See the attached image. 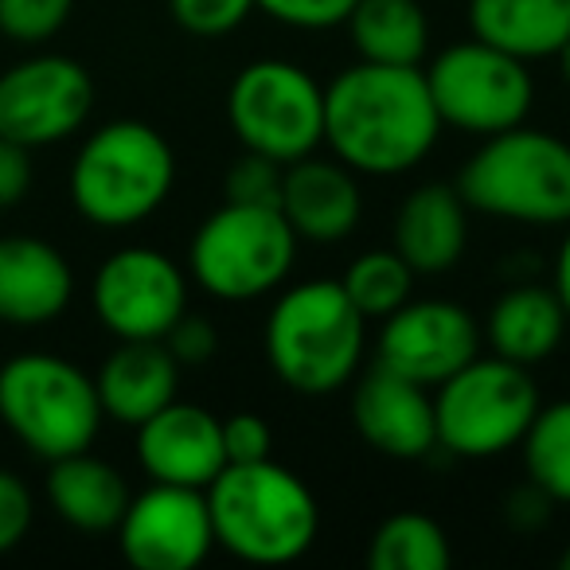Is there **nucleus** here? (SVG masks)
<instances>
[{"label": "nucleus", "instance_id": "obj_1", "mask_svg": "<svg viewBox=\"0 0 570 570\" xmlns=\"http://www.w3.org/2000/svg\"><path fill=\"white\" fill-rule=\"evenodd\" d=\"M442 118L419 67L356 59L325 87L328 157L356 176H406L434 153Z\"/></svg>", "mask_w": 570, "mask_h": 570}, {"label": "nucleus", "instance_id": "obj_2", "mask_svg": "<svg viewBox=\"0 0 570 570\" xmlns=\"http://www.w3.org/2000/svg\"><path fill=\"white\" fill-rule=\"evenodd\" d=\"M266 364L294 395H336L367 356V317L348 302L341 282L309 277L274 297L262 328Z\"/></svg>", "mask_w": 570, "mask_h": 570}, {"label": "nucleus", "instance_id": "obj_3", "mask_svg": "<svg viewBox=\"0 0 570 570\" xmlns=\"http://www.w3.org/2000/svg\"><path fill=\"white\" fill-rule=\"evenodd\" d=\"M204 497L215 547L254 567L297 562L321 535V504L313 489L274 458L223 465Z\"/></svg>", "mask_w": 570, "mask_h": 570}, {"label": "nucleus", "instance_id": "obj_4", "mask_svg": "<svg viewBox=\"0 0 570 570\" xmlns=\"http://www.w3.org/2000/svg\"><path fill=\"white\" fill-rule=\"evenodd\" d=\"M176 188V153L160 129L137 118L98 126L67 176L71 204L90 227L129 230L153 219Z\"/></svg>", "mask_w": 570, "mask_h": 570}, {"label": "nucleus", "instance_id": "obj_5", "mask_svg": "<svg viewBox=\"0 0 570 570\" xmlns=\"http://www.w3.org/2000/svg\"><path fill=\"white\" fill-rule=\"evenodd\" d=\"M458 191L469 212L523 227H567L570 223V141L531 126L481 137V149L465 160Z\"/></svg>", "mask_w": 570, "mask_h": 570}, {"label": "nucleus", "instance_id": "obj_6", "mask_svg": "<svg viewBox=\"0 0 570 570\" xmlns=\"http://www.w3.org/2000/svg\"><path fill=\"white\" fill-rule=\"evenodd\" d=\"M95 375L56 352H20L0 364V426L32 458L82 453L102 434Z\"/></svg>", "mask_w": 570, "mask_h": 570}, {"label": "nucleus", "instance_id": "obj_7", "mask_svg": "<svg viewBox=\"0 0 570 570\" xmlns=\"http://www.w3.org/2000/svg\"><path fill=\"white\" fill-rule=\"evenodd\" d=\"M294 227L274 204H230L223 199L196 227L188 243V277L207 297L246 305L277 294L297 262Z\"/></svg>", "mask_w": 570, "mask_h": 570}, {"label": "nucleus", "instance_id": "obj_8", "mask_svg": "<svg viewBox=\"0 0 570 570\" xmlns=\"http://www.w3.org/2000/svg\"><path fill=\"white\" fill-rule=\"evenodd\" d=\"M543 406L531 367L504 356H473L434 387L438 445L453 458L489 461L515 450Z\"/></svg>", "mask_w": 570, "mask_h": 570}, {"label": "nucleus", "instance_id": "obj_9", "mask_svg": "<svg viewBox=\"0 0 570 570\" xmlns=\"http://www.w3.org/2000/svg\"><path fill=\"white\" fill-rule=\"evenodd\" d=\"M227 121L238 145L294 165L325 145V87L289 59H254L227 90Z\"/></svg>", "mask_w": 570, "mask_h": 570}, {"label": "nucleus", "instance_id": "obj_10", "mask_svg": "<svg viewBox=\"0 0 570 570\" xmlns=\"http://www.w3.org/2000/svg\"><path fill=\"white\" fill-rule=\"evenodd\" d=\"M422 75L442 126L469 137H492L523 126L535 102L528 63L473 36L438 51Z\"/></svg>", "mask_w": 570, "mask_h": 570}, {"label": "nucleus", "instance_id": "obj_11", "mask_svg": "<svg viewBox=\"0 0 570 570\" xmlns=\"http://www.w3.org/2000/svg\"><path fill=\"white\" fill-rule=\"evenodd\" d=\"M90 309L114 341H165L188 313V274L157 246H118L95 269Z\"/></svg>", "mask_w": 570, "mask_h": 570}, {"label": "nucleus", "instance_id": "obj_12", "mask_svg": "<svg viewBox=\"0 0 570 570\" xmlns=\"http://www.w3.org/2000/svg\"><path fill=\"white\" fill-rule=\"evenodd\" d=\"M95 114V79L71 56L40 51L0 71V137L48 149L71 141Z\"/></svg>", "mask_w": 570, "mask_h": 570}, {"label": "nucleus", "instance_id": "obj_13", "mask_svg": "<svg viewBox=\"0 0 570 570\" xmlns=\"http://www.w3.org/2000/svg\"><path fill=\"white\" fill-rule=\"evenodd\" d=\"M473 356H481V325L465 305L445 297H411L383 317L375 336V364L430 391Z\"/></svg>", "mask_w": 570, "mask_h": 570}, {"label": "nucleus", "instance_id": "obj_14", "mask_svg": "<svg viewBox=\"0 0 570 570\" xmlns=\"http://www.w3.org/2000/svg\"><path fill=\"white\" fill-rule=\"evenodd\" d=\"M121 559L137 570H191L215 551L204 489L157 484L129 497L118 520Z\"/></svg>", "mask_w": 570, "mask_h": 570}, {"label": "nucleus", "instance_id": "obj_15", "mask_svg": "<svg viewBox=\"0 0 570 570\" xmlns=\"http://www.w3.org/2000/svg\"><path fill=\"white\" fill-rule=\"evenodd\" d=\"M137 465L157 484L207 489L227 465L223 419L207 406L173 399L137 426Z\"/></svg>", "mask_w": 570, "mask_h": 570}, {"label": "nucleus", "instance_id": "obj_16", "mask_svg": "<svg viewBox=\"0 0 570 570\" xmlns=\"http://www.w3.org/2000/svg\"><path fill=\"white\" fill-rule=\"evenodd\" d=\"M352 426L391 461H422L438 450L434 391L375 364L352 391Z\"/></svg>", "mask_w": 570, "mask_h": 570}, {"label": "nucleus", "instance_id": "obj_17", "mask_svg": "<svg viewBox=\"0 0 570 570\" xmlns=\"http://www.w3.org/2000/svg\"><path fill=\"white\" fill-rule=\"evenodd\" d=\"M75 269L40 235H0V325L48 328L71 309Z\"/></svg>", "mask_w": 570, "mask_h": 570}, {"label": "nucleus", "instance_id": "obj_18", "mask_svg": "<svg viewBox=\"0 0 570 570\" xmlns=\"http://www.w3.org/2000/svg\"><path fill=\"white\" fill-rule=\"evenodd\" d=\"M277 212L297 238L317 246L344 243L364 219V188L360 176L336 157H309L285 165Z\"/></svg>", "mask_w": 570, "mask_h": 570}, {"label": "nucleus", "instance_id": "obj_19", "mask_svg": "<svg viewBox=\"0 0 570 570\" xmlns=\"http://www.w3.org/2000/svg\"><path fill=\"white\" fill-rule=\"evenodd\" d=\"M391 246L419 277H438L465 258L469 204L450 184H419L399 204Z\"/></svg>", "mask_w": 570, "mask_h": 570}, {"label": "nucleus", "instance_id": "obj_20", "mask_svg": "<svg viewBox=\"0 0 570 570\" xmlns=\"http://www.w3.org/2000/svg\"><path fill=\"white\" fill-rule=\"evenodd\" d=\"M95 387L106 419L137 430L176 399L180 364L165 341H118L95 372Z\"/></svg>", "mask_w": 570, "mask_h": 570}, {"label": "nucleus", "instance_id": "obj_21", "mask_svg": "<svg viewBox=\"0 0 570 570\" xmlns=\"http://www.w3.org/2000/svg\"><path fill=\"white\" fill-rule=\"evenodd\" d=\"M567 328L570 317L551 285L512 282L484 317V344L492 356L535 367L562 348Z\"/></svg>", "mask_w": 570, "mask_h": 570}, {"label": "nucleus", "instance_id": "obj_22", "mask_svg": "<svg viewBox=\"0 0 570 570\" xmlns=\"http://www.w3.org/2000/svg\"><path fill=\"white\" fill-rule=\"evenodd\" d=\"M48 508L75 531H87V535H102L114 531L118 520L126 515L129 504V484L121 476L118 465L95 458L90 450L67 453L59 461H48Z\"/></svg>", "mask_w": 570, "mask_h": 570}, {"label": "nucleus", "instance_id": "obj_23", "mask_svg": "<svg viewBox=\"0 0 570 570\" xmlns=\"http://www.w3.org/2000/svg\"><path fill=\"white\" fill-rule=\"evenodd\" d=\"M473 40H484L523 63L554 59L570 40V0H469Z\"/></svg>", "mask_w": 570, "mask_h": 570}, {"label": "nucleus", "instance_id": "obj_24", "mask_svg": "<svg viewBox=\"0 0 570 570\" xmlns=\"http://www.w3.org/2000/svg\"><path fill=\"white\" fill-rule=\"evenodd\" d=\"M344 28L364 63L422 67L430 56V17L422 0H356Z\"/></svg>", "mask_w": 570, "mask_h": 570}, {"label": "nucleus", "instance_id": "obj_25", "mask_svg": "<svg viewBox=\"0 0 570 570\" xmlns=\"http://www.w3.org/2000/svg\"><path fill=\"white\" fill-rule=\"evenodd\" d=\"M453 551L442 523L426 512H395L375 528L367 543L372 570H442L450 567Z\"/></svg>", "mask_w": 570, "mask_h": 570}, {"label": "nucleus", "instance_id": "obj_26", "mask_svg": "<svg viewBox=\"0 0 570 570\" xmlns=\"http://www.w3.org/2000/svg\"><path fill=\"white\" fill-rule=\"evenodd\" d=\"M523 473L554 504H570V399L543 403L520 442Z\"/></svg>", "mask_w": 570, "mask_h": 570}, {"label": "nucleus", "instance_id": "obj_27", "mask_svg": "<svg viewBox=\"0 0 570 570\" xmlns=\"http://www.w3.org/2000/svg\"><path fill=\"white\" fill-rule=\"evenodd\" d=\"M414 269L399 258V250H364L360 258L348 262L344 269L341 285L348 302L364 313L367 321H383L399 309V305L411 302V289H414Z\"/></svg>", "mask_w": 570, "mask_h": 570}, {"label": "nucleus", "instance_id": "obj_28", "mask_svg": "<svg viewBox=\"0 0 570 570\" xmlns=\"http://www.w3.org/2000/svg\"><path fill=\"white\" fill-rule=\"evenodd\" d=\"M75 12V0H0V40L40 48L56 40Z\"/></svg>", "mask_w": 570, "mask_h": 570}, {"label": "nucleus", "instance_id": "obj_29", "mask_svg": "<svg viewBox=\"0 0 570 570\" xmlns=\"http://www.w3.org/2000/svg\"><path fill=\"white\" fill-rule=\"evenodd\" d=\"M282 176H285V165L262 157V153L243 149V157L230 160L227 176H223V199H230V204H274L277 207Z\"/></svg>", "mask_w": 570, "mask_h": 570}, {"label": "nucleus", "instance_id": "obj_30", "mask_svg": "<svg viewBox=\"0 0 570 570\" xmlns=\"http://www.w3.org/2000/svg\"><path fill=\"white\" fill-rule=\"evenodd\" d=\"M168 12L188 36L219 40L246 24L254 12V0H168Z\"/></svg>", "mask_w": 570, "mask_h": 570}, {"label": "nucleus", "instance_id": "obj_31", "mask_svg": "<svg viewBox=\"0 0 570 570\" xmlns=\"http://www.w3.org/2000/svg\"><path fill=\"white\" fill-rule=\"evenodd\" d=\"M254 9L297 32H328V28H344L356 0H254Z\"/></svg>", "mask_w": 570, "mask_h": 570}, {"label": "nucleus", "instance_id": "obj_32", "mask_svg": "<svg viewBox=\"0 0 570 570\" xmlns=\"http://www.w3.org/2000/svg\"><path fill=\"white\" fill-rule=\"evenodd\" d=\"M36 523V497L12 469H0V554L17 551Z\"/></svg>", "mask_w": 570, "mask_h": 570}, {"label": "nucleus", "instance_id": "obj_33", "mask_svg": "<svg viewBox=\"0 0 570 570\" xmlns=\"http://www.w3.org/2000/svg\"><path fill=\"white\" fill-rule=\"evenodd\" d=\"M223 450H227V465H243V461H262L274 450V434H269L266 419L250 411H238L223 419Z\"/></svg>", "mask_w": 570, "mask_h": 570}, {"label": "nucleus", "instance_id": "obj_34", "mask_svg": "<svg viewBox=\"0 0 570 570\" xmlns=\"http://www.w3.org/2000/svg\"><path fill=\"white\" fill-rule=\"evenodd\" d=\"M165 344L180 367H199L219 352V333H215L212 321L199 317V313H184L173 325V333L165 336Z\"/></svg>", "mask_w": 570, "mask_h": 570}, {"label": "nucleus", "instance_id": "obj_35", "mask_svg": "<svg viewBox=\"0 0 570 570\" xmlns=\"http://www.w3.org/2000/svg\"><path fill=\"white\" fill-rule=\"evenodd\" d=\"M36 184V165H32V149L0 137V212H12L28 199Z\"/></svg>", "mask_w": 570, "mask_h": 570}, {"label": "nucleus", "instance_id": "obj_36", "mask_svg": "<svg viewBox=\"0 0 570 570\" xmlns=\"http://www.w3.org/2000/svg\"><path fill=\"white\" fill-rule=\"evenodd\" d=\"M551 508H554V500L528 481L504 497V520L512 523L515 531H539L551 523Z\"/></svg>", "mask_w": 570, "mask_h": 570}, {"label": "nucleus", "instance_id": "obj_37", "mask_svg": "<svg viewBox=\"0 0 570 570\" xmlns=\"http://www.w3.org/2000/svg\"><path fill=\"white\" fill-rule=\"evenodd\" d=\"M551 289L559 294L562 309L570 317V223H567V235H562L559 250H554V266H551Z\"/></svg>", "mask_w": 570, "mask_h": 570}, {"label": "nucleus", "instance_id": "obj_38", "mask_svg": "<svg viewBox=\"0 0 570 570\" xmlns=\"http://www.w3.org/2000/svg\"><path fill=\"white\" fill-rule=\"evenodd\" d=\"M554 59H559V79H562V87L570 90V40L562 43V51Z\"/></svg>", "mask_w": 570, "mask_h": 570}, {"label": "nucleus", "instance_id": "obj_39", "mask_svg": "<svg viewBox=\"0 0 570 570\" xmlns=\"http://www.w3.org/2000/svg\"><path fill=\"white\" fill-rule=\"evenodd\" d=\"M559 567H562V570H570V543H567V551L559 554Z\"/></svg>", "mask_w": 570, "mask_h": 570}]
</instances>
